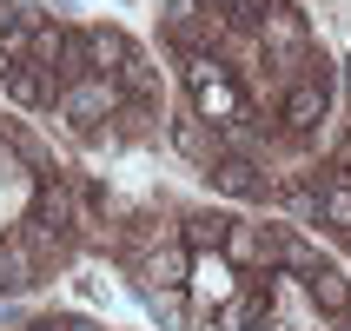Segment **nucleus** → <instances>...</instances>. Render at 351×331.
<instances>
[{"instance_id":"nucleus-1","label":"nucleus","mask_w":351,"mask_h":331,"mask_svg":"<svg viewBox=\"0 0 351 331\" xmlns=\"http://www.w3.org/2000/svg\"><path fill=\"white\" fill-rule=\"evenodd\" d=\"M27 60L66 93V86H80V79L93 73V40H86V27H60V20H47V27L34 34V53H27Z\"/></svg>"},{"instance_id":"nucleus-2","label":"nucleus","mask_w":351,"mask_h":331,"mask_svg":"<svg viewBox=\"0 0 351 331\" xmlns=\"http://www.w3.org/2000/svg\"><path fill=\"white\" fill-rule=\"evenodd\" d=\"M325 113H332V73H325V60H312V73L285 86V106H278V119H285V133L312 139L318 126H325Z\"/></svg>"},{"instance_id":"nucleus-3","label":"nucleus","mask_w":351,"mask_h":331,"mask_svg":"<svg viewBox=\"0 0 351 331\" xmlns=\"http://www.w3.org/2000/svg\"><path fill=\"white\" fill-rule=\"evenodd\" d=\"M119 79H106V73H86L80 86H66L60 93V119L66 126H80V133H93L99 139V119H119Z\"/></svg>"},{"instance_id":"nucleus-4","label":"nucleus","mask_w":351,"mask_h":331,"mask_svg":"<svg viewBox=\"0 0 351 331\" xmlns=\"http://www.w3.org/2000/svg\"><path fill=\"white\" fill-rule=\"evenodd\" d=\"M245 285L232 278V258L226 252H193V272H186V298H199V305H226V298H239Z\"/></svg>"},{"instance_id":"nucleus-5","label":"nucleus","mask_w":351,"mask_h":331,"mask_svg":"<svg viewBox=\"0 0 351 331\" xmlns=\"http://www.w3.org/2000/svg\"><path fill=\"white\" fill-rule=\"evenodd\" d=\"M206 179H213L226 199H278V179H265V166H258V159H239V153H226Z\"/></svg>"},{"instance_id":"nucleus-6","label":"nucleus","mask_w":351,"mask_h":331,"mask_svg":"<svg viewBox=\"0 0 351 331\" xmlns=\"http://www.w3.org/2000/svg\"><path fill=\"white\" fill-rule=\"evenodd\" d=\"M173 146H179L186 159H199L206 173H213L219 159H226V133H219L213 119H199L193 106H186V113H173Z\"/></svg>"},{"instance_id":"nucleus-7","label":"nucleus","mask_w":351,"mask_h":331,"mask_svg":"<svg viewBox=\"0 0 351 331\" xmlns=\"http://www.w3.org/2000/svg\"><path fill=\"white\" fill-rule=\"evenodd\" d=\"M47 278V258H40V245L27 232L0 238V292H27V285H40Z\"/></svg>"},{"instance_id":"nucleus-8","label":"nucleus","mask_w":351,"mask_h":331,"mask_svg":"<svg viewBox=\"0 0 351 331\" xmlns=\"http://www.w3.org/2000/svg\"><path fill=\"white\" fill-rule=\"evenodd\" d=\"M298 278H305V292H312V305L325 318H345L351 312V278L338 272V265H305Z\"/></svg>"},{"instance_id":"nucleus-9","label":"nucleus","mask_w":351,"mask_h":331,"mask_svg":"<svg viewBox=\"0 0 351 331\" xmlns=\"http://www.w3.org/2000/svg\"><path fill=\"white\" fill-rule=\"evenodd\" d=\"M86 40H93V73H106V79H119L139 60V47L119 34V27H86Z\"/></svg>"},{"instance_id":"nucleus-10","label":"nucleus","mask_w":351,"mask_h":331,"mask_svg":"<svg viewBox=\"0 0 351 331\" xmlns=\"http://www.w3.org/2000/svg\"><path fill=\"white\" fill-rule=\"evenodd\" d=\"M186 272H193L186 238H166V245H153V258H146V278H153L159 292H186Z\"/></svg>"},{"instance_id":"nucleus-11","label":"nucleus","mask_w":351,"mask_h":331,"mask_svg":"<svg viewBox=\"0 0 351 331\" xmlns=\"http://www.w3.org/2000/svg\"><path fill=\"white\" fill-rule=\"evenodd\" d=\"M0 93L14 99V106H53V99H60V86H53V79H47V73H40L34 60H20L14 73L0 79Z\"/></svg>"},{"instance_id":"nucleus-12","label":"nucleus","mask_w":351,"mask_h":331,"mask_svg":"<svg viewBox=\"0 0 351 331\" xmlns=\"http://www.w3.org/2000/svg\"><path fill=\"white\" fill-rule=\"evenodd\" d=\"M179 238H186V252H226V238H232V219H219V212H193L186 225H179Z\"/></svg>"},{"instance_id":"nucleus-13","label":"nucleus","mask_w":351,"mask_h":331,"mask_svg":"<svg viewBox=\"0 0 351 331\" xmlns=\"http://www.w3.org/2000/svg\"><path fill=\"white\" fill-rule=\"evenodd\" d=\"M60 331H99L93 318H60Z\"/></svg>"},{"instance_id":"nucleus-14","label":"nucleus","mask_w":351,"mask_h":331,"mask_svg":"<svg viewBox=\"0 0 351 331\" xmlns=\"http://www.w3.org/2000/svg\"><path fill=\"white\" fill-rule=\"evenodd\" d=\"M20 331H60V318H34V325H20Z\"/></svg>"},{"instance_id":"nucleus-15","label":"nucleus","mask_w":351,"mask_h":331,"mask_svg":"<svg viewBox=\"0 0 351 331\" xmlns=\"http://www.w3.org/2000/svg\"><path fill=\"white\" fill-rule=\"evenodd\" d=\"M14 66H20V60H14V53H7V47H0V79L14 73Z\"/></svg>"}]
</instances>
